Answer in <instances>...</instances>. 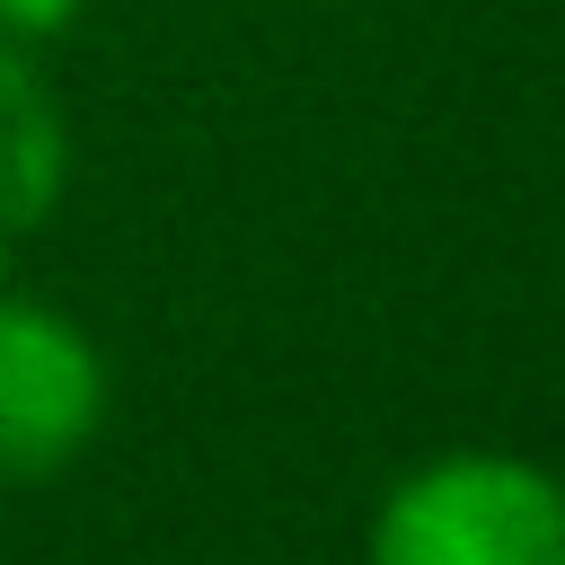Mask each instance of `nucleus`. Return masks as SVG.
I'll return each mask as SVG.
<instances>
[{
  "mask_svg": "<svg viewBox=\"0 0 565 565\" xmlns=\"http://www.w3.org/2000/svg\"><path fill=\"white\" fill-rule=\"evenodd\" d=\"M18 238H26V230H18L9 212H0V282H9V265H18Z\"/></svg>",
  "mask_w": 565,
  "mask_h": 565,
  "instance_id": "39448f33",
  "label": "nucleus"
},
{
  "mask_svg": "<svg viewBox=\"0 0 565 565\" xmlns=\"http://www.w3.org/2000/svg\"><path fill=\"white\" fill-rule=\"evenodd\" d=\"M71 185V124L26 44H0V212L35 230Z\"/></svg>",
  "mask_w": 565,
  "mask_h": 565,
  "instance_id": "7ed1b4c3",
  "label": "nucleus"
},
{
  "mask_svg": "<svg viewBox=\"0 0 565 565\" xmlns=\"http://www.w3.org/2000/svg\"><path fill=\"white\" fill-rule=\"evenodd\" d=\"M362 565H565V477L512 450H441L380 494Z\"/></svg>",
  "mask_w": 565,
  "mask_h": 565,
  "instance_id": "f257e3e1",
  "label": "nucleus"
},
{
  "mask_svg": "<svg viewBox=\"0 0 565 565\" xmlns=\"http://www.w3.org/2000/svg\"><path fill=\"white\" fill-rule=\"evenodd\" d=\"M79 9L88 0H0V44H53V35H71L79 26Z\"/></svg>",
  "mask_w": 565,
  "mask_h": 565,
  "instance_id": "20e7f679",
  "label": "nucleus"
},
{
  "mask_svg": "<svg viewBox=\"0 0 565 565\" xmlns=\"http://www.w3.org/2000/svg\"><path fill=\"white\" fill-rule=\"evenodd\" d=\"M106 406H115L106 344L71 309L0 282V477L9 486L62 477L71 459L97 450Z\"/></svg>",
  "mask_w": 565,
  "mask_h": 565,
  "instance_id": "f03ea898",
  "label": "nucleus"
}]
</instances>
